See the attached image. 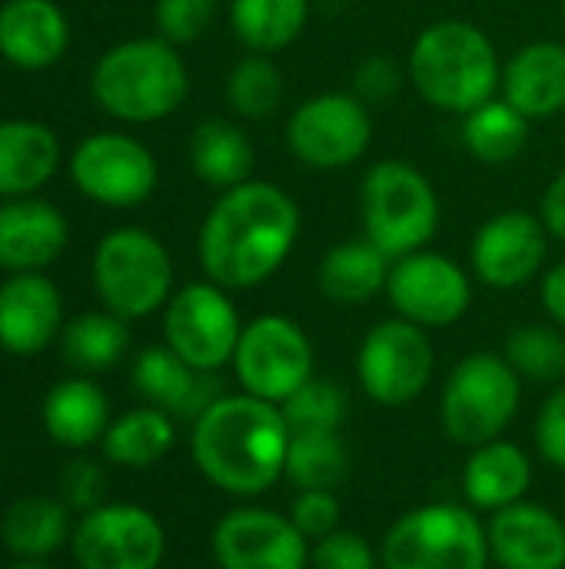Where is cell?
<instances>
[{"label":"cell","instance_id":"ee69618b","mask_svg":"<svg viewBox=\"0 0 565 569\" xmlns=\"http://www.w3.org/2000/svg\"><path fill=\"white\" fill-rule=\"evenodd\" d=\"M539 217H543L549 237L565 243V170L549 180V187L543 193V203H539Z\"/></svg>","mask_w":565,"mask_h":569},{"label":"cell","instance_id":"d6a6232c","mask_svg":"<svg viewBox=\"0 0 565 569\" xmlns=\"http://www.w3.org/2000/svg\"><path fill=\"white\" fill-rule=\"evenodd\" d=\"M529 120L503 97L486 100L483 107L463 117V147L483 167H506L513 163L529 143Z\"/></svg>","mask_w":565,"mask_h":569},{"label":"cell","instance_id":"7bdbcfd3","mask_svg":"<svg viewBox=\"0 0 565 569\" xmlns=\"http://www.w3.org/2000/svg\"><path fill=\"white\" fill-rule=\"evenodd\" d=\"M536 450L549 467L565 473V383L553 387L536 413Z\"/></svg>","mask_w":565,"mask_h":569},{"label":"cell","instance_id":"5bb4252c","mask_svg":"<svg viewBox=\"0 0 565 569\" xmlns=\"http://www.w3.org/2000/svg\"><path fill=\"white\" fill-rule=\"evenodd\" d=\"M386 300L396 317L423 330H443L466 317L473 303V280L453 257L423 247L393 260Z\"/></svg>","mask_w":565,"mask_h":569},{"label":"cell","instance_id":"f546056e","mask_svg":"<svg viewBox=\"0 0 565 569\" xmlns=\"http://www.w3.org/2000/svg\"><path fill=\"white\" fill-rule=\"evenodd\" d=\"M176 443V420L160 407H133L103 433V460L123 470H147L157 460H163Z\"/></svg>","mask_w":565,"mask_h":569},{"label":"cell","instance_id":"ac0fdd59","mask_svg":"<svg viewBox=\"0 0 565 569\" xmlns=\"http://www.w3.org/2000/svg\"><path fill=\"white\" fill-rule=\"evenodd\" d=\"M63 330L60 290L43 270L10 273L0 283V350L10 357H37Z\"/></svg>","mask_w":565,"mask_h":569},{"label":"cell","instance_id":"7c38bea8","mask_svg":"<svg viewBox=\"0 0 565 569\" xmlns=\"http://www.w3.org/2000/svg\"><path fill=\"white\" fill-rule=\"evenodd\" d=\"M436 350L430 330L390 317L366 330L356 350V380L360 390L380 407H406L420 400L433 380Z\"/></svg>","mask_w":565,"mask_h":569},{"label":"cell","instance_id":"4dcf8cb0","mask_svg":"<svg viewBox=\"0 0 565 569\" xmlns=\"http://www.w3.org/2000/svg\"><path fill=\"white\" fill-rule=\"evenodd\" d=\"M313 13L310 0H230V30L250 53H276L300 40Z\"/></svg>","mask_w":565,"mask_h":569},{"label":"cell","instance_id":"8fae6325","mask_svg":"<svg viewBox=\"0 0 565 569\" xmlns=\"http://www.w3.org/2000/svg\"><path fill=\"white\" fill-rule=\"evenodd\" d=\"M313 343L306 330L283 313H260L243 323L233 373L243 393H253L270 403H286L313 373Z\"/></svg>","mask_w":565,"mask_h":569},{"label":"cell","instance_id":"83f0119b","mask_svg":"<svg viewBox=\"0 0 565 569\" xmlns=\"http://www.w3.org/2000/svg\"><path fill=\"white\" fill-rule=\"evenodd\" d=\"M60 163V143L47 123L0 120V197H30Z\"/></svg>","mask_w":565,"mask_h":569},{"label":"cell","instance_id":"8992f818","mask_svg":"<svg viewBox=\"0 0 565 569\" xmlns=\"http://www.w3.org/2000/svg\"><path fill=\"white\" fill-rule=\"evenodd\" d=\"M523 403V377L509 367L503 353H470L463 357L440 393L443 433L460 447H483L500 440L516 420Z\"/></svg>","mask_w":565,"mask_h":569},{"label":"cell","instance_id":"3957f363","mask_svg":"<svg viewBox=\"0 0 565 569\" xmlns=\"http://www.w3.org/2000/svg\"><path fill=\"white\" fill-rule=\"evenodd\" d=\"M406 77L430 107L466 117L500 93L503 63L483 27L463 17H443L416 33Z\"/></svg>","mask_w":565,"mask_h":569},{"label":"cell","instance_id":"52a82bcc","mask_svg":"<svg viewBox=\"0 0 565 569\" xmlns=\"http://www.w3.org/2000/svg\"><path fill=\"white\" fill-rule=\"evenodd\" d=\"M490 537L473 507L436 500L403 513L383 537V569H486Z\"/></svg>","mask_w":565,"mask_h":569},{"label":"cell","instance_id":"bcb514c9","mask_svg":"<svg viewBox=\"0 0 565 569\" xmlns=\"http://www.w3.org/2000/svg\"><path fill=\"white\" fill-rule=\"evenodd\" d=\"M10 569H53V567H47V563H27V560H17Z\"/></svg>","mask_w":565,"mask_h":569},{"label":"cell","instance_id":"ab89813d","mask_svg":"<svg viewBox=\"0 0 565 569\" xmlns=\"http://www.w3.org/2000/svg\"><path fill=\"white\" fill-rule=\"evenodd\" d=\"M400 90H403V67L390 53H370L353 70V93L370 110H380V107L393 103Z\"/></svg>","mask_w":565,"mask_h":569},{"label":"cell","instance_id":"ffe728a7","mask_svg":"<svg viewBox=\"0 0 565 569\" xmlns=\"http://www.w3.org/2000/svg\"><path fill=\"white\" fill-rule=\"evenodd\" d=\"M130 380H133V390L150 407H160L173 420H186V423H193L223 397V383L216 373L193 370L167 343L140 350L133 360Z\"/></svg>","mask_w":565,"mask_h":569},{"label":"cell","instance_id":"d4e9b609","mask_svg":"<svg viewBox=\"0 0 565 569\" xmlns=\"http://www.w3.org/2000/svg\"><path fill=\"white\" fill-rule=\"evenodd\" d=\"M533 487V460L523 447L509 440H490L473 447L463 467V497L476 513H500L526 500Z\"/></svg>","mask_w":565,"mask_h":569},{"label":"cell","instance_id":"e575fe53","mask_svg":"<svg viewBox=\"0 0 565 569\" xmlns=\"http://www.w3.org/2000/svg\"><path fill=\"white\" fill-rule=\"evenodd\" d=\"M283 70L270 53H246L226 73V103L243 120H270L283 107Z\"/></svg>","mask_w":565,"mask_h":569},{"label":"cell","instance_id":"7402d4cb","mask_svg":"<svg viewBox=\"0 0 565 569\" xmlns=\"http://www.w3.org/2000/svg\"><path fill=\"white\" fill-rule=\"evenodd\" d=\"M500 97L509 100L529 123L553 120L565 110V43L529 40L506 63Z\"/></svg>","mask_w":565,"mask_h":569},{"label":"cell","instance_id":"7a4b0ae2","mask_svg":"<svg viewBox=\"0 0 565 569\" xmlns=\"http://www.w3.org/2000/svg\"><path fill=\"white\" fill-rule=\"evenodd\" d=\"M290 423L253 393H223L193 420L190 453L206 483L236 500H256L286 473Z\"/></svg>","mask_w":565,"mask_h":569},{"label":"cell","instance_id":"74e56055","mask_svg":"<svg viewBox=\"0 0 565 569\" xmlns=\"http://www.w3.org/2000/svg\"><path fill=\"white\" fill-rule=\"evenodd\" d=\"M220 0H157L153 20L163 40L170 43H193L200 40L216 20Z\"/></svg>","mask_w":565,"mask_h":569},{"label":"cell","instance_id":"8d00e7d4","mask_svg":"<svg viewBox=\"0 0 565 569\" xmlns=\"http://www.w3.org/2000/svg\"><path fill=\"white\" fill-rule=\"evenodd\" d=\"M290 433L300 430H343L350 400L346 390L330 377H310L286 403H280Z\"/></svg>","mask_w":565,"mask_h":569},{"label":"cell","instance_id":"f35d334b","mask_svg":"<svg viewBox=\"0 0 565 569\" xmlns=\"http://www.w3.org/2000/svg\"><path fill=\"white\" fill-rule=\"evenodd\" d=\"M306 569H383L373 543L353 530H336L316 543H310Z\"/></svg>","mask_w":565,"mask_h":569},{"label":"cell","instance_id":"cb8c5ba5","mask_svg":"<svg viewBox=\"0 0 565 569\" xmlns=\"http://www.w3.org/2000/svg\"><path fill=\"white\" fill-rule=\"evenodd\" d=\"M70 47V23L53 0H7L0 7V53L20 70H47Z\"/></svg>","mask_w":565,"mask_h":569},{"label":"cell","instance_id":"4fadbf2b","mask_svg":"<svg viewBox=\"0 0 565 569\" xmlns=\"http://www.w3.org/2000/svg\"><path fill=\"white\" fill-rule=\"evenodd\" d=\"M70 553L77 569H160L167 530L140 503H100L73 523Z\"/></svg>","mask_w":565,"mask_h":569},{"label":"cell","instance_id":"30bf717a","mask_svg":"<svg viewBox=\"0 0 565 569\" xmlns=\"http://www.w3.org/2000/svg\"><path fill=\"white\" fill-rule=\"evenodd\" d=\"M240 333V310L230 290L213 280H193L173 290L163 307V343L193 370L220 373L230 367Z\"/></svg>","mask_w":565,"mask_h":569},{"label":"cell","instance_id":"1f68e13d","mask_svg":"<svg viewBox=\"0 0 565 569\" xmlns=\"http://www.w3.org/2000/svg\"><path fill=\"white\" fill-rule=\"evenodd\" d=\"M127 350H130L127 320H120L110 310L80 313L60 330V357L67 367H73L83 377L117 367L127 357Z\"/></svg>","mask_w":565,"mask_h":569},{"label":"cell","instance_id":"2e32d148","mask_svg":"<svg viewBox=\"0 0 565 569\" xmlns=\"http://www.w3.org/2000/svg\"><path fill=\"white\" fill-rule=\"evenodd\" d=\"M549 230L539 213L513 207L493 213L470 243L473 277L490 290H519L533 283L549 257Z\"/></svg>","mask_w":565,"mask_h":569},{"label":"cell","instance_id":"b9f144b4","mask_svg":"<svg viewBox=\"0 0 565 569\" xmlns=\"http://www.w3.org/2000/svg\"><path fill=\"white\" fill-rule=\"evenodd\" d=\"M57 487H60V500H63L70 510L87 513V510L107 503V500H103V493H107V477H103V467H100L97 460H87V457L70 460V463L60 470Z\"/></svg>","mask_w":565,"mask_h":569},{"label":"cell","instance_id":"6da1fadb","mask_svg":"<svg viewBox=\"0 0 565 569\" xmlns=\"http://www.w3.org/2000/svg\"><path fill=\"white\" fill-rule=\"evenodd\" d=\"M300 227V203L280 183L246 180L223 190L206 210L196 237L200 267L230 293L253 290L286 263Z\"/></svg>","mask_w":565,"mask_h":569},{"label":"cell","instance_id":"9a60e30c","mask_svg":"<svg viewBox=\"0 0 565 569\" xmlns=\"http://www.w3.org/2000/svg\"><path fill=\"white\" fill-rule=\"evenodd\" d=\"M77 190L103 207H140L153 197L160 167L147 143L130 133H90L70 157Z\"/></svg>","mask_w":565,"mask_h":569},{"label":"cell","instance_id":"4316f807","mask_svg":"<svg viewBox=\"0 0 565 569\" xmlns=\"http://www.w3.org/2000/svg\"><path fill=\"white\" fill-rule=\"evenodd\" d=\"M70 507L60 497L30 493L7 507L0 520V540L10 557L27 563H47L70 543Z\"/></svg>","mask_w":565,"mask_h":569},{"label":"cell","instance_id":"484cf974","mask_svg":"<svg viewBox=\"0 0 565 569\" xmlns=\"http://www.w3.org/2000/svg\"><path fill=\"white\" fill-rule=\"evenodd\" d=\"M390 267H393V260L380 247H373L366 237L343 240V243H333L320 257L316 287L330 303L363 307V303L376 300L380 293H386Z\"/></svg>","mask_w":565,"mask_h":569},{"label":"cell","instance_id":"277c9868","mask_svg":"<svg viewBox=\"0 0 565 569\" xmlns=\"http://www.w3.org/2000/svg\"><path fill=\"white\" fill-rule=\"evenodd\" d=\"M93 100L123 123H157L173 117L190 93V70L176 43L137 37L110 47L90 77Z\"/></svg>","mask_w":565,"mask_h":569},{"label":"cell","instance_id":"9c48e42d","mask_svg":"<svg viewBox=\"0 0 565 569\" xmlns=\"http://www.w3.org/2000/svg\"><path fill=\"white\" fill-rule=\"evenodd\" d=\"M286 150L310 170H346L373 143V110L353 90L306 97L286 120Z\"/></svg>","mask_w":565,"mask_h":569},{"label":"cell","instance_id":"836d02e7","mask_svg":"<svg viewBox=\"0 0 565 569\" xmlns=\"http://www.w3.org/2000/svg\"><path fill=\"white\" fill-rule=\"evenodd\" d=\"M350 473V450L340 430H300L290 433L286 473L296 490H336Z\"/></svg>","mask_w":565,"mask_h":569},{"label":"cell","instance_id":"7dc6e473","mask_svg":"<svg viewBox=\"0 0 565 569\" xmlns=\"http://www.w3.org/2000/svg\"><path fill=\"white\" fill-rule=\"evenodd\" d=\"M563 7H565V0H563Z\"/></svg>","mask_w":565,"mask_h":569},{"label":"cell","instance_id":"e0dca14e","mask_svg":"<svg viewBox=\"0 0 565 569\" xmlns=\"http://www.w3.org/2000/svg\"><path fill=\"white\" fill-rule=\"evenodd\" d=\"M213 563L220 569H306L310 540L290 513L266 507H233L210 533Z\"/></svg>","mask_w":565,"mask_h":569},{"label":"cell","instance_id":"ba28073f","mask_svg":"<svg viewBox=\"0 0 565 569\" xmlns=\"http://www.w3.org/2000/svg\"><path fill=\"white\" fill-rule=\"evenodd\" d=\"M93 290L120 320H143L173 297V260L143 227H117L93 250Z\"/></svg>","mask_w":565,"mask_h":569},{"label":"cell","instance_id":"60d3db41","mask_svg":"<svg viewBox=\"0 0 565 569\" xmlns=\"http://www.w3.org/2000/svg\"><path fill=\"white\" fill-rule=\"evenodd\" d=\"M290 520L310 543H316L340 530L343 507L333 490H300V497L290 507Z\"/></svg>","mask_w":565,"mask_h":569},{"label":"cell","instance_id":"f1b7e54d","mask_svg":"<svg viewBox=\"0 0 565 569\" xmlns=\"http://www.w3.org/2000/svg\"><path fill=\"white\" fill-rule=\"evenodd\" d=\"M190 167L200 183L223 193L253 180L256 150L246 130L233 120H203L190 137Z\"/></svg>","mask_w":565,"mask_h":569},{"label":"cell","instance_id":"f6af8a7d","mask_svg":"<svg viewBox=\"0 0 565 569\" xmlns=\"http://www.w3.org/2000/svg\"><path fill=\"white\" fill-rule=\"evenodd\" d=\"M539 300H543V310L549 313V320L565 330V260H559L556 267H549L543 273V283H539Z\"/></svg>","mask_w":565,"mask_h":569},{"label":"cell","instance_id":"d6986e66","mask_svg":"<svg viewBox=\"0 0 565 569\" xmlns=\"http://www.w3.org/2000/svg\"><path fill=\"white\" fill-rule=\"evenodd\" d=\"M490 557L503 569H565V523L543 503L519 500L486 523Z\"/></svg>","mask_w":565,"mask_h":569},{"label":"cell","instance_id":"d590c367","mask_svg":"<svg viewBox=\"0 0 565 569\" xmlns=\"http://www.w3.org/2000/svg\"><path fill=\"white\" fill-rule=\"evenodd\" d=\"M503 357L523 380L553 387L565 377V333L556 323H523L506 337Z\"/></svg>","mask_w":565,"mask_h":569},{"label":"cell","instance_id":"603a6c76","mask_svg":"<svg viewBox=\"0 0 565 569\" xmlns=\"http://www.w3.org/2000/svg\"><path fill=\"white\" fill-rule=\"evenodd\" d=\"M40 423L57 447L83 453L103 443V433L113 423L110 397L93 377H63L47 390L40 403Z\"/></svg>","mask_w":565,"mask_h":569},{"label":"cell","instance_id":"5b68a950","mask_svg":"<svg viewBox=\"0 0 565 569\" xmlns=\"http://www.w3.org/2000/svg\"><path fill=\"white\" fill-rule=\"evenodd\" d=\"M360 220L363 237L396 260L430 247L440 230L443 207L433 180L416 163L386 157L363 173Z\"/></svg>","mask_w":565,"mask_h":569},{"label":"cell","instance_id":"44dd1931","mask_svg":"<svg viewBox=\"0 0 565 569\" xmlns=\"http://www.w3.org/2000/svg\"><path fill=\"white\" fill-rule=\"evenodd\" d=\"M70 240L67 217L33 197L0 203V267L7 273H33L50 267Z\"/></svg>","mask_w":565,"mask_h":569}]
</instances>
